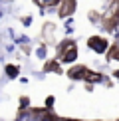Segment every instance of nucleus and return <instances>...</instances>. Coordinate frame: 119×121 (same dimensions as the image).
Here are the masks:
<instances>
[{
    "instance_id": "20e7f679",
    "label": "nucleus",
    "mask_w": 119,
    "mask_h": 121,
    "mask_svg": "<svg viewBox=\"0 0 119 121\" xmlns=\"http://www.w3.org/2000/svg\"><path fill=\"white\" fill-rule=\"evenodd\" d=\"M73 8H76V0H64L62 6H60V18H66L69 14H73Z\"/></svg>"
},
{
    "instance_id": "f257e3e1",
    "label": "nucleus",
    "mask_w": 119,
    "mask_h": 121,
    "mask_svg": "<svg viewBox=\"0 0 119 121\" xmlns=\"http://www.w3.org/2000/svg\"><path fill=\"white\" fill-rule=\"evenodd\" d=\"M87 46H89V50H93L95 54H105L109 50V42L105 38H101V36H91L87 40Z\"/></svg>"
},
{
    "instance_id": "7ed1b4c3",
    "label": "nucleus",
    "mask_w": 119,
    "mask_h": 121,
    "mask_svg": "<svg viewBox=\"0 0 119 121\" xmlns=\"http://www.w3.org/2000/svg\"><path fill=\"white\" fill-rule=\"evenodd\" d=\"M87 72H89V69L85 68V65H73V68H69L68 75H69L72 79H76V82H85Z\"/></svg>"
},
{
    "instance_id": "9b49d317",
    "label": "nucleus",
    "mask_w": 119,
    "mask_h": 121,
    "mask_svg": "<svg viewBox=\"0 0 119 121\" xmlns=\"http://www.w3.org/2000/svg\"><path fill=\"white\" fill-rule=\"evenodd\" d=\"M109 58H111V60H115V62H119V50L115 48V50H113V54H109Z\"/></svg>"
},
{
    "instance_id": "9d476101",
    "label": "nucleus",
    "mask_w": 119,
    "mask_h": 121,
    "mask_svg": "<svg viewBox=\"0 0 119 121\" xmlns=\"http://www.w3.org/2000/svg\"><path fill=\"white\" fill-rule=\"evenodd\" d=\"M46 72H62V69L58 68V64L54 62V64H50V65H46Z\"/></svg>"
},
{
    "instance_id": "423d86ee",
    "label": "nucleus",
    "mask_w": 119,
    "mask_h": 121,
    "mask_svg": "<svg viewBox=\"0 0 119 121\" xmlns=\"http://www.w3.org/2000/svg\"><path fill=\"white\" fill-rule=\"evenodd\" d=\"M4 72H6V75H8V78H12V79H14V78H18V73H20V68H18V65H12V64H8Z\"/></svg>"
},
{
    "instance_id": "39448f33",
    "label": "nucleus",
    "mask_w": 119,
    "mask_h": 121,
    "mask_svg": "<svg viewBox=\"0 0 119 121\" xmlns=\"http://www.w3.org/2000/svg\"><path fill=\"white\" fill-rule=\"evenodd\" d=\"M77 60V46H72L68 52L62 54V64H73Z\"/></svg>"
},
{
    "instance_id": "4468645a",
    "label": "nucleus",
    "mask_w": 119,
    "mask_h": 121,
    "mask_svg": "<svg viewBox=\"0 0 119 121\" xmlns=\"http://www.w3.org/2000/svg\"><path fill=\"white\" fill-rule=\"evenodd\" d=\"M62 121H79V119H72V117H64Z\"/></svg>"
},
{
    "instance_id": "2eb2a0df",
    "label": "nucleus",
    "mask_w": 119,
    "mask_h": 121,
    "mask_svg": "<svg viewBox=\"0 0 119 121\" xmlns=\"http://www.w3.org/2000/svg\"><path fill=\"white\" fill-rule=\"evenodd\" d=\"M113 78H117V79H119V69H115V72H113Z\"/></svg>"
},
{
    "instance_id": "0eeeda50",
    "label": "nucleus",
    "mask_w": 119,
    "mask_h": 121,
    "mask_svg": "<svg viewBox=\"0 0 119 121\" xmlns=\"http://www.w3.org/2000/svg\"><path fill=\"white\" fill-rule=\"evenodd\" d=\"M72 46H76V44H73L72 40H64V42H62V44L58 46V54L62 56V54H64V52H68V50L72 48Z\"/></svg>"
},
{
    "instance_id": "f03ea898",
    "label": "nucleus",
    "mask_w": 119,
    "mask_h": 121,
    "mask_svg": "<svg viewBox=\"0 0 119 121\" xmlns=\"http://www.w3.org/2000/svg\"><path fill=\"white\" fill-rule=\"evenodd\" d=\"M46 115V111H40V109H20L16 121H42V117Z\"/></svg>"
},
{
    "instance_id": "1a4fd4ad",
    "label": "nucleus",
    "mask_w": 119,
    "mask_h": 121,
    "mask_svg": "<svg viewBox=\"0 0 119 121\" xmlns=\"http://www.w3.org/2000/svg\"><path fill=\"white\" fill-rule=\"evenodd\" d=\"M42 121H60V119H58V117H56V115H54V113L46 111V115H44V117H42Z\"/></svg>"
},
{
    "instance_id": "6e6552de",
    "label": "nucleus",
    "mask_w": 119,
    "mask_h": 121,
    "mask_svg": "<svg viewBox=\"0 0 119 121\" xmlns=\"http://www.w3.org/2000/svg\"><path fill=\"white\" fill-rule=\"evenodd\" d=\"M40 6H46V8H52V6H58L60 2H64V0H36Z\"/></svg>"
},
{
    "instance_id": "f8f14e48",
    "label": "nucleus",
    "mask_w": 119,
    "mask_h": 121,
    "mask_svg": "<svg viewBox=\"0 0 119 121\" xmlns=\"http://www.w3.org/2000/svg\"><path fill=\"white\" fill-rule=\"evenodd\" d=\"M46 54H48V50H46V46H42V48L38 50V56H40V58H46Z\"/></svg>"
},
{
    "instance_id": "dca6fc26",
    "label": "nucleus",
    "mask_w": 119,
    "mask_h": 121,
    "mask_svg": "<svg viewBox=\"0 0 119 121\" xmlns=\"http://www.w3.org/2000/svg\"><path fill=\"white\" fill-rule=\"evenodd\" d=\"M117 121H119V119H117Z\"/></svg>"
},
{
    "instance_id": "ddd939ff",
    "label": "nucleus",
    "mask_w": 119,
    "mask_h": 121,
    "mask_svg": "<svg viewBox=\"0 0 119 121\" xmlns=\"http://www.w3.org/2000/svg\"><path fill=\"white\" fill-rule=\"evenodd\" d=\"M89 20H91V22H97V20H99V14H97V12H89Z\"/></svg>"
}]
</instances>
